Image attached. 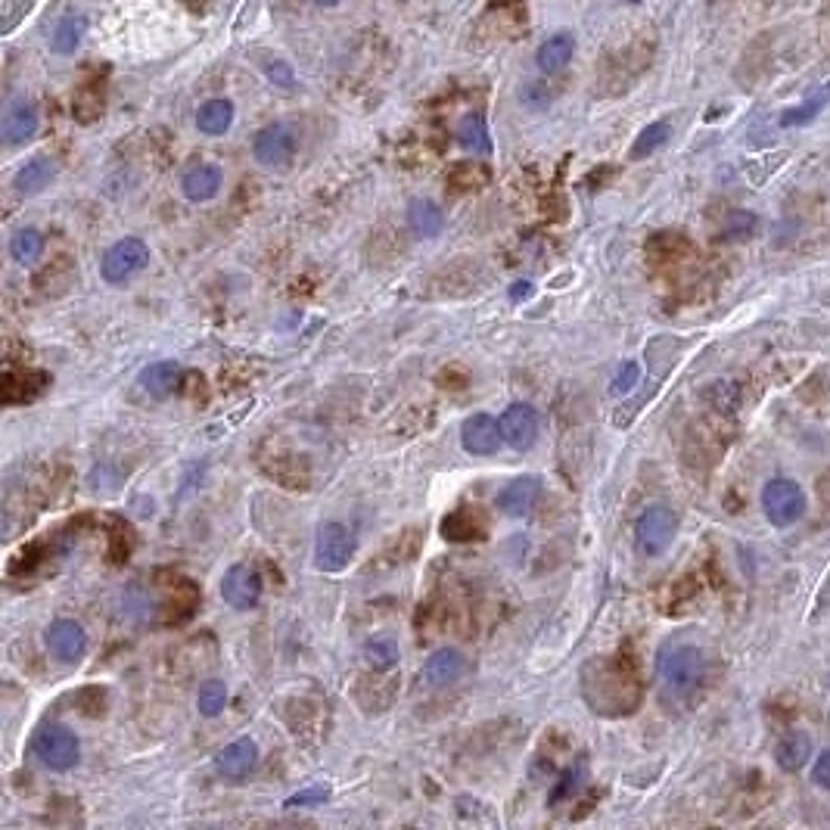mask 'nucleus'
<instances>
[{"instance_id": "obj_1", "label": "nucleus", "mask_w": 830, "mask_h": 830, "mask_svg": "<svg viewBox=\"0 0 830 830\" xmlns=\"http://www.w3.org/2000/svg\"><path fill=\"white\" fill-rule=\"evenodd\" d=\"M656 669H660V681L672 697H688L700 688L706 672V656L691 641H675L660 653Z\"/></svg>"}, {"instance_id": "obj_2", "label": "nucleus", "mask_w": 830, "mask_h": 830, "mask_svg": "<svg viewBox=\"0 0 830 830\" xmlns=\"http://www.w3.org/2000/svg\"><path fill=\"white\" fill-rule=\"evenodd\" d=\"M678 517L669 504H650L635 523V551L641 557H660L672 548Z\"/></svg>"}, {"instance_id": "obj_3", "label": "nucleus", "mask_w": 830, "mask_h": 830, "mask_svg": "<svg viewBox=\"0 0 830 830\" xmlns=\"http://www.w3.org/2000/svg\"><path fill=\"white\" fill-rule=\"evenodd\" d=\"M358 551L355 532L342 523H321L314 535V566L321 572H342Z\"/></svg>"}, {"instance_id": "obj_4", "label": "nucleus", "mask_w": 830, "mask_h": 830, "mask_svg": "<svg viewBox=\"0 0 830 830\" xmlns=\"http://www.w3.org/2000/svg\"><path fill=\"white\" fill-rule=\"evenodd\" d=\"M32 753L50 771H72L78 765L81 747L75 731H69L66 725H44L32 740Z\"/></svg>"}, {"instance_id": "obj_5", "label": "nucleus", "mask_w": 830, "mask_h": 830, "mask_svg": "<svg viewBox=\"0 0 830 830\" xmlns=\"http://www.w3.org/2000/svg\"><path fill=\"white\" fill-rule=\"evenodd\" d=\"M762 510L771 526H793L806 513V495L793 479H771L762 489Z\"/></svg>"}, {"instance_id": "obj_6", "label": "nucleus", "mask_w": 830, "mask_h": 830, "mask_svg": "<svg viewBox=\"0 0 830 830\" xmlns=\"http://www.w3.org/2000/svg\"><path fill=\"white\" fill-rule=\"evenodd\" d=\"M150 265V246L143 243L140 237H125L119 243H112L103 259H100V274L106 283H125L131 280L134 274H140L143 268Z\"/></svg>"}, {"instance_id": "obj_7", "label": "nucleus", "mask_w": 830, "mask_h": 830, "mask_svg": "<svg viewBox=\"0 0 830 830\" xmlns=\"http://www.w3.org/2000/svg\"><path fill=\"white\" fill-rule=\"evenodd\" d=\"M299 150L296 131L286 122H271L252 137V159L265 168H283L290 165Z\"/></svg>"}, {"instance_id": "obj_8", "label": "nucleus", "mask_w": 830, "mask_h": 830, "mask_svg": "<svg viewBox=\"0 0 830 830\" xmlns=\"http://www.w3.org/2000/svg\"><path fill=\"white\" fill-rule=\"evenodd\" d=\"M221 597L234 610H252L262 600V576L246 563H234L221 579Z\"/></svg>"}, {"instance_id": "obj_9", "label": "nucleus", "mask_w": 830, "mask_h": 830, "mask_svg": "<svg viewBox=\"0 0 830 830\" xmlns=\"http://www.w3.org/2000/svg\"><path fill=\"white\" fill-rule=\"evenodd\" d=\"M38 125V106L28 97H13L4 109V119H0V137H4L7 147H25L38 134Z\"/></svg>"}, {"instance_id": "obj_10", "label": "nucleus", "mask_w": 830, "mask_h": 830, "mask_svg": "<svg viewBox=\"0 0 830 830\" xmlns=\"http://www.w3.org/2000/svg\"><path fill=\"white\" fill-rule=\"evenodd\" d=\"M47 650L56 656L60 663H78L84 653H88V635L75 619H53L44 632Z\"/></svg>"}, {"instance_id": "obj_11", "label": "nucleus", "mask_w": 830, "mask_h": 830, "mask_svg": "<svg viewBox=\"0 0 830 830\" xmlns=\"http://www.w3.org/2000/svg\"><path fill=\"white\" fill-rule=\"evenodd\" d=\"M501 439L504 445H510L513 451H529L538 439V414L532 405H510L504 414H501Z\"/></svg>"}, {"instance_id": "obj_12", "label": "nucleus", "mask_w": 830, "mask_h": 830, "mask_svg": "<svg viewBox=\"0 0 830 830\" xmlns=\"http://www.w3.org/2000/svg\"><path fill=\"white\" fill-rule=\"evenodd\" d=\"M255 765H259V743L252 737H240L234 743H227V747L218 750V756H215V771L227 781L249 778Z\"/></svg>"}, {"instance_id": "obj_13", "label": "nucleus", "mask_w": 830, "mask_h": 830, "mask_svg": "<svg viewBox=\"0 0 830 830\" xmlns=\"http://www.w3.org/2000/svg\"><path fill=\"white\" fill-rule=\"evenodd\" d=\"M501 442V423L489 414H470L461 423V445L467 454H495Z\"/></svg>"}, {"instance_id": "obj_14", "label": "nucleus", "mask_w": 830, "mask_h": 830, "mask_svg": "<svg viewBox=\"0 0 830 830\" xmlns=\"http://www.w3.org/2000/svg\"><path fill=\"white\" fill-rule=\"evenodd\" d=\"M572 56H576V35L572 32H554L538 44L535 66H538L541 75H557L572 63Z\"/></svg>"}, {"instance_id": "obj_15", "label": "nucleus", "mask_w": 830, "mask_h": 830, "mask_svg": "<svg viewBox=\"0 0 830 830\" xmlns=\"http://www.w3.org/2000/svg\"><path fill=\"white\" fill-rule=\"evenodd\" d=\"M221 184H224V171L215 162H199L187 168L181 178V190L190 203H209V199L221 193Z\"/></svg>"}, {"instance_id": "obj_16", "label": "nucleus", "mask_w": 830, "mask_h": 830, "mask_svg": "<svg viewBox=\"0 0 830 830\" xmlns=\"http://www.w3.org/2000/svg\"><path fill=\"white\" fill-rule=\"evenodd\" d=\"M541 495V479L538 476H520L507 482L501 495H498V510L507 513V517H526V513L535 507Z\"/></svg>"}, {"instance_id": "obj_17", "label": "nucleus", "mask_w": 830, "mask_h": 830, "mask_svg": "<svg viewBox=\"0 0 830 830\" xmlns=\"http://www.w3.org/2000/svg\"><path fill=\"white\" fill-rule=\"evenodd\" d=\"M234 116H237L234 100L209 97L206 103H199V109H196V128H199V134H206V137H221V134L231 131Z\"/></svg>"}, {"instance_id": "obj_18", "label": "nucleus", "mask_w": 830, "mask_h": 830, "mask_svg": "<svg viewBox=\"0 0 830 830\" xmlns=\"http://www.w3.org/2000/svg\"><path fill=\"white\" fill-rule=\"evenodd\" d=\"M53 178H56V162L50 156H35L16 171L13 190L19 196H38L53 184Z\"/></svg>"}, {"instance_id": "obj_19", "label": "nucleus", "mask_w": 830, "mask_h": 830, "mask_svg": "<svg viewBox=\"0 0 830 830\" xmlns=\"http://www.w3.org/2000/svg\"><path fill=\"white\" fill-rule=\"evenodd\" d=\"M467 672V660H464V653L461 650H436L433 656L426 660L423 666V678L433 684V688H445V684H454L457 678H461Z\"/></svg>"}, {"instance_id": "obj_20", "label": "nucleus", "mask_w": 830, "mask_h": 830, "mask_svg": "<svg viewBox=\"0 0 830 830\" xmlns=\"http://www.w3.org/2000/svg\"><path fill=\"white\" fill-rule=\"evenodd\" d=\"M84 35H88V16H81V13H66L56 19L53 25V32H50V50L56 56H72Z\"/></svg>"}, {"instance_id": "obj_21", "label": "nucleus", "mask_w": 830, "mask_h": 830, "mask_svg": "<svg viewBox=\"0 0 830 830\" xmlns=\"http://www.w3.org/2000/svg\"><path fill=\"white\" fill-rule=\"evenodd\" d=\"M140 386L143 392H150L153 398H168L181 383V364L178 361H153L140 370Z\"/></svg>"}, {"instance_id": "obj_22", "label": "nucleus", "mask_w": 830, "mask_h": 830, "mask_svg": "<svg viewBox=\"0 0 830 830\" xmlns=\"http://www.w3.org/2000/svg\"><path fill=\"white\" fill-rule=\"evenodd\" d=\"M408 224L417 237H439L445 231V212L433 199H411L408 203Z\"/></svg>"}, {"instance_id": "obj_23", "label": "nucleus", "mask_w": 830, "mask_h": 830, "mask_svg": "<svg viewBox=\"0 0 830 830\" xmlns=\"http://www.w3.org/2000/svg\"><path fill=\"white\" fill-rule=\"evenodd\" d=\"M812 756V737L806 731H787L778 747H775V762L784 771H799Z\"/></svg>"}, {"instance_id": "obj_24", "label": "nucleus", "mask_w": 830, "mask_h": 830, "mask_svg": "<svg viewBox=\"0 0 830 830\" xmlns=\"http://www.w3.org/2000/svg\"><path fill=\"white\" fill-rule=\"evenodd\" d=\"M457 143L473 156L492 153V134H489V125H485L482 112H467L461 119V125H457Z\"/></svg>"}, {"instance_id": "obj_25", "label": "nucleus", "mask_w": 830, "mask_h": 830, "mask_svg": "<svg viewBox=\"0 0 830 830\" xmlns=\"http://www.w3.org/2000/svg\"><path fill=\"white\" fill-rule=\"evenodd\" d=\"M41 252H44V234L38 231V227H22V231L13 234L10 240V255L19 262V265H32L41 259Z\"/></svg>"}, {"instance_id": "obj_26", "label": "nucleus", "mask_w": 830, "mask_h": 830, "mask_svg": "<svg viewBox=\"0 0 830 830\" xmlns=\"http://www.w3.org/2000/svg\"><path fill=\"white\" fill-rule=\"evenodd\" d=\"M672 137V125L669 122H650L632 143V159L641 162L647 156H653L660 147H666V140Z\"/></svg>"}, {"instance_id": "obj_27", "label": "nucleus", "mask_w": 830, "mask_h": 830, "mask_svg": "<svg viewBox=\"0 0 830 830\" xmlns=\"http://www.w3.org/2000/svg\"><path fill=\"white\" fill-rule=\"evenodd\" d=\"M398 656H402V650H398V644L392 638H374V641L364 644V663L374 669V672L395 669L398 666Z\"/></svg>"}, {"instance_id": "obj_28", "label": "nucleus", "mask_w": 830, "mask_h": 830, "mask_svg": "<svg viewBox=\"0 0 830 830\" xmlns=\"http://www.w3.org/2000/svg\"><path fill=\"white\" fill-rule=\"evenodd\" d=\"M196 706H199V715H206V719H215V715H221L224 706H227V684L218 681V678L206 681L203 688H199Z\"/></svg>"}, {"instance_id": "obj_29", "label": "nucleus", "mask_w": 830, "mask_h": 830, "mask_svg": "<svg viewBox=\"0 0 830 830\" xmlns=\"http://www.w3.org/2000/svg\"><path fill=\"white\" fill-rule=\"evenodd\" d=\"M827 106V97L818 91L815 97H809V100H803L799 106H793V109H787L784 116H781V128H799V125H809V122H815L818 116H821V109Z\"/></svg>"}, {"instance_id": "obj_30", "label": "nucleus", "mask_w": 830, "mask_h": 830, "mask_svg": "<svg viewBox=\"0 0 830 830\" xmlns=\"http://www.w3.org/2000/svg\"><path fill=\"white\" fill-rule=\"evenodd\" d=\"M442 535L451 538V541H470V538H476L479 532H476V526L470 520V510H457V513H451V517H445Z\"/></svg>"}, {"instance_id": "obj_31", "label": "nucleus", "mask_w": 830, "mask_h": 830, "mask_svg": "<svg viewBox=\"0 0 830 830\" xmlns=\"http://www.w3.org/2000/svg\"><path fill=\"white\" fill-rule=\"evenodd\" d=\"M265 78L274 84V88H283V91H293L296 88V69L286 63V60H280V56H274V60H268L265 66Z\"/></svg>"}, {"instance_id": "obj_32", "label": "nucleus", "mask_w": 830, "mask_h": 830, "mask_svg": "<svg viewBox=\"0 0 830 830\" xmlns=\"http://www.w3.org/2000/svg\"><path fill=\"white\" fill-rule=\"evenodd\" d=\"M585 759H579L576 765H569L566 771H563V778H560V784L554 787V793H551V803H560V799H566V796H572L576 793L579 787H582V778H585Z\"/></svg>"}, {"instance_id": "obj_33", "label": "nucleus", "mask_w": 830, "mask_h": 830, "mask_svg": "<svg viewBox=\"0 0 830 830\" xmlns=\"http://www.w3.org/2000/svg\"><path fill=\"white\" fill-rule=\"evenodd\" d=\"M551 100H554V91L548 88V81H526L520 91V103L529 109H545L551 106Z\"/></svg>"}, {"instance_id": "obj_34", "label": "nucleus", "mask_w": 830, "mask_h": 830, "mask_svg": "<svg viewBox=\"0 0 830 830\" xmlns=\"http://www.w3.org/2000/svg\"><path fill=\"white\" fill-rule=\"evenodd\" d=\"M638 383H641V367H638L635 361H625V364L619 367V374L613 377L610 392H613V395H628Z\"/></svg>"}, {"instance_id": "obj_35", "label": "nucleus", "mask_w": 830, "mask_h": 830, "mask_svg": "<svg viewBox=\"0 0 830 830\" xmlns=\"http://www.w3.org/2000/svg\"><path fill=\"white\" fill-rule=\"evenodd\" d=\"M330 799V790L327 787H308V790H299L293 793L290 799H286V809H305V806H321Z\"/></svg>"}, {"instance_id": "obj_36", "label": "nucleus", "mask_w": 830, "mask_h": 830, "mask_svg": "<svg viewBox=\"0 0 830 830\" xmlns=\"http://www.w3.org/2000/svg\"><path fill=\"white\" fill-rule=\"evenodd\" d=\"M753 227H756V218L750 212H731L725 234L728 237H743V234H753Z\"/></svg>"}, {"instance_id": "obj_37", "label": "nucleus", "mask_w": 830, "mask_h": 830, "mask_svg": "<svg viewBox=\"0 0 830 830\" xmlns=\"http://www.w3.org/2000/svg\"><path fill=\"white\" fill-rule=\"evenodd\" d=\"M812 778L818 787L830 790V750H824L818 759H815V768H812Z\"/></svg>"}, {"instance_id": "obj_38", "label": "nucleus", "mask_w": 830, "mask_h": 830, "mask_svg": "<svg viewBox=\"0 0 830 830\" xmlns=\"http://www.w3.org/2000/svg\"><path fill=\"white\" fill-rule=\"evenodd\" d=\"M529 293H532V283L529 280H517V286L510 290V299L520 302V299H529Z\"/></svg>"}, {"instance_id": "obj_39", "label": "nucleus", "mask_w": 830, "mask_h": 830, "mask_svg": "<svg viewBox=\"0 0 830 830\" xmlns=\"http://www.w3.org/2000/svg\"><path fill=\"white\" fill-rule=\"evenodd\" d=\"M314 4H318V7H336L339 0H314Z\"/></svg>"}, {"instance_id": "obj_40", "label": "nucleus", "mask_w": 830, "mask_h": 830, "mask_svg": "<svg viewBox=\"0 0 830 830\" xmlns=\"http://www.w3.org/2000/svg\"><path fill=\"white\" fill-rule=\"evenodd\" d=\"M821 94H824V97L830 100V81H827V84H824V88H821Z\"/></svg>"}, {"instance_id": "obj_41", "label": "nucleus", "mask_w": 830, "mask_h": 830, "mask_svg": "<svg viewBox=\"0 0 830 830\" xmlns=\"http://www.w3.org/2000/svg\"><path fill=\"white\" fill-rule=\"evenodd\" d=\"M622 4H638V0H622Z\"/></svg>"}, {"instance_id": "obj_42", "label": "nucleus", "mask_w": 830, "mask_h": 830, "mask_svg": "<svg viewBox=\"0 0 830 830\" xmlns=\"http://www.w3.org/2000/svg\"><path fill=\"white\" fill-rule=\"evenodd\" d=\"M827 594H830V579H827Z\"/></svg>"}]
</instances>
